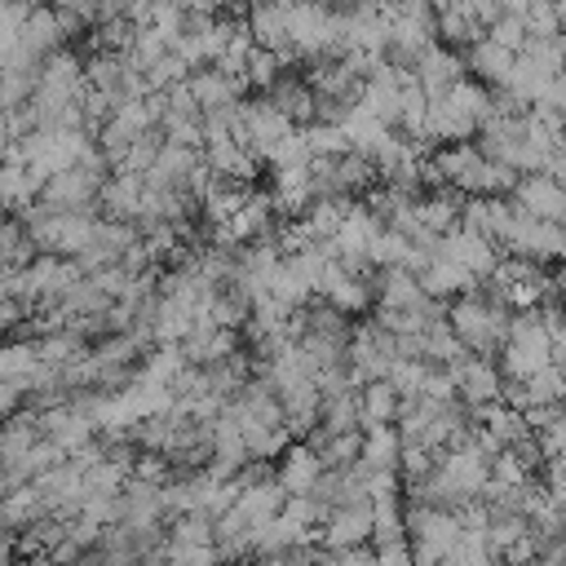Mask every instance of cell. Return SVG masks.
Returning a JSON list of instances; mask_svg holds the SVG:
<instances>
[{
  "label": "cell",
  "instance_id": "ffe728a7",
  "mask_svg": "<svg viewBox=\"0 0 566 566\" xmlns=\"http://www.w3.org/2000/svg\"><path fill=\"white\" fill-rule=\"evenodd\" d=\"M190 327H195V310L186 301H172V296L155 301V314H150V340L155 345H181L190 336Z\"/></svg>",
  "mask_w": 566,
  "mask_h": 566
},
{
  "label": "cell",
  "instance_id": "cb8c5ba5",
  "mask_svg": "<svg viewBox=\"0 0 566 566\" xmlns=\"http://www.w3.org/2000/svg\"><path fill=\"white\" fill-rule=\"evenodd\" d=\"M371 186H376V164L367 155H358V150L336 155V190H340V199L358 203Z\"/></svg>",
  "mask_w": 566,
  "mask_h": 566
},
{
  "label": "cell",
  "instance_id": "e0dca14e",
  "mask_svg": "<svg viewBox=\"0 0 566 566\" xmlns=\"http://www.w3.org/2000/svg\"><path fill=\"white\" fill-rule=\"evenodd\" d=\"M142 203V177L137 172H111L97 190V208L106 212V221H133Z\"/></svg>",
  "mask_w": 566,
  "mask_h": 566
},
{
  "label": "cell",
  "instance_id": "f35d334b",
  "mask_svg": "<svg viewBox=\"0 0 566 566\" xmlns=\"http://www.w3.org/2000/svg\"><path fill=\"white\" fill-rule=\"evenodd\" d=\"M371 553H376V566H411L407 539H398V544H371Z\"/></svg>",
  "mask_w": 566,
  "mask_h": 566
},
{
  "label": "cell",
  "instance_id": "9a60e30c",
  "mask_svg": "<svg viewBox=\"0 0 566 566\" xmlns=\"http://www.w3.org/2000/svg\"><path fill=\"white\" fill-rule=\"evenodd\" d=\"M18 49H22L27 57H35V62H44L53 49H66V44H62V35H57V18H53V9H49V4L27 9L22 31H18Z\"/></svg>",
  "mask_w": 566,
  "mask_h": 566
},
{
  "label": "cell",
  "instance_id": "7c38bea8",
  "mask_svg": "<svg viewBox=\"0 0 566 566\" xmlns=\"http://www.w3.org/2000/svg\"><path fill=\"white\" fill-rule=\"evenodd\" d=\"M513 57H517V53H509V49L491 44L486 35H482V40H473V44L460 53L464 75H473V84H482V88H500V84H504V75H509V66H513Z\"/></svg>",
  "mask_w": 566,
  "mask_h": 566
},
{
  "label": "cell",
  "instance_id": "30bf717a",
  "mask_svg": "<svg viewBox=\"0 0 566 566\" xmlns=\"http://www.w3.org/2000/svg\"><path fill=\"white\" fill-rule=\"evenodd\" d=\"M416 84H420V93L433 102V97H442L451 84H460L464 80V62H460V53L455 49H442V44H433L420 62H416Z\"/></svg>",
  "mask_w": 566,
  "mask_h": 566
},
{
  "label": "cell",
  "instance_id": "44dd1931",
  "mask_svg": "<svg viewBox=\"0 0 566 566\" xmlns=\"http://www.w3.org/2000/svg\"><path fill=\"white\" fill-rule=\"evenodd\" d=\"M35 88H49V93H80L84 88V57L75 49H53L44 62H40V84Z\"/></svg>",
  "mask_w": 566,
  "mask_h": 566
},
{
  "label": "cell",
  "instance_id": "8992f818",
  "mask_svg": "<svg viewBox=\"0 0 566 566\" xmlns=\"http://www.w3.org/2000/svg\"><path fill=\"white\" fill-rule=\"evenodd\" d=\"M97 190H102L97 177H88L80 168H66V172L44 177V186H40L35 199L44 208H53V212H80V208H97Z\"/></svg>",
  "mask_w": 566,
  "mask_h": 566
},
{
  "label": "cell",
  "instance_id": "d6986e66",
  "mask_svg": "<svg viewBox=\"0 0 566 566\" xmlns=\"http://www.w3.org/2000/svg\"><path fill=\"white\" fill-rule=\"evenodd\" d=\"M460 199H464V195H455L451 186L424 190V195L411 203V212H416V221H420L429 234H447L451 226H460Z\"/></svg>",
  "mask_w": 566,
  "mask_h": 566
},
{
  "label": "cell",
  "instance_id": "484cf974",
  "mask_svg": "<svg viewBox=\"0 0 566 566\" xmlns=\"http://www.w3.org/2000/svg\"><path fill=\"white\" fill-rule=\"evenodd\" d=\"M35 517H44V500L35 495V486H31V482L13 486V491L0 500V522L9 526V535H18L22 526H31Z\"/></svg>",
  "mask_w": 566,
  "mask_h": 566
},
{
  "label": "cell",
  "instance_id": "b9f144b4",
  "mask_svg": "<svg viewBox=\"0 0 566 566\" xmlns=\"http://www.w3.org/2000/svg\"><path fill=\"white\" fill-rule=\"evenodd\" d=\"M13 4H22V9H35V0H13Z\"/></svg>",
  "mask_w": 566,
  "mask_h": 566
},
{
  "label": "cell",
  "instance_id": "83f0119b",
  "mask_svg": "<svg viewBox=\"0 0 566 566\" xmlns=\"http://www.w3.org/2000/svg\"><path fill=\"white\" fill-rule=\"evenodd\" d=\"M40 367V354H35V340H0V380H22Z\"/></svg>",
  "mask_w": 566,
  "mask_h": 566
},
{
  "label": "cell",
  "instance_id": "f1b7e54d",
  "mask_svg": "<svg viewBox=\"0 0 566 566\" xmlns=\"http://www.w3.org/2000/svg\"><path fill=\"white\" fill-rule=\"evenodd\" d=\"M256 159H265V164H270V172H279V168H305V164H310V150H305L301 128H292L287 137L270 142V146H265Z\"/></svg>",
  "mask_w": 566,
  "mask_h": 566
},
{
  "label": "cell",
  "instance_id": "9c48e42d",
  "mask_svg": "<svg viewBox=\"0 0 566 566\" xmlns=\"http://www.w3.org/2000/svg\"><path fill=\"white\" fill-rule=\"evenodd\" d=\"M287 4H256L243 13V27L252 35V49H265V53H279L283 62H292V49H287Z\"/></svg>",
  "mask_w": 566,
  "mask_h": 566
},
{
  "label": "cell",
  "instance_id": "d6a6232c",
  "mask_svg": "<svg viewBox=\"0 0 566 566\" xmlns=\"http://www.w3.org/2000/svg\"><path fill=\"white\" fill-rule=\"evenodd\" d=\"M283 57L279 53H265V49H252L248 53V66H243V84H252V88H270L279 75H283Z\"/></svg>",
  "mask_w": 566,
  "mask_h": 566
},
{
  "label": "cell",
  "instance_id": "7bdbcfd3",
  "mask_svg": "<svg viewBox=\"0 0 566 566\" xmlns=\"http://www.w3.org/2000/svg\"><path fill=\"white\" fill-rule=\"evenodd\" d=\"M0 539H9V526H4V522H0Z\"/></svg>",
  "mask_w": 566,
  "mask_h": 566
},
{
  "label": "cell",
  "instance_id": "6da1fadb",
  "mask_svg": "<svg viewBox=\"0 0 566 566\" xmlns=\"http://www.w3.org/2000/svg\"><path fill=\"white\" fill-rule=\"evenodd\" d=\"M495 248H500V256H513V261L553 265V261L566 252V234H562V226H553V221H535V217L513 212Z\"/></svg>",
  "mask_w": 566,
  "mask_h": 566
},
{
  "label": "cell",
  "instance_id": "60d3db41",
  "mask_svg": "<svg viewBox=\"0 0 566 566\" xmlns=\"http://www.w3.org/2000/svg\"><path fill=\"white\" fill-rule=\"evenodd\" d=\"M9 142H13V137H9V119H4V111H0V155H4Z\"/></svg>",
  "mask_w": 566,
  "mask_h": 566
},
{
  "label": "cell",
  "instance_id": "1f68e13d",
  "mask_svg": "<svg viewBox=\"0 0 566 566\" xmlns=\"http://www.w3.org/2000/svg\"><path fill=\"white\" fill-rule=\"evenodd\" d=\"M186 75H190V66H186L177 53H164L155 66H146V71H142V84H146V93H164V88L181 84Z\"/></svg>",
  "mask_w": 566,
  "mask_h": 566
},
{
  "label": "cell",
  "instance_id": "4316f807",
  "mask_svg": "<svg viewBox=\"0 0 566 566\" xmlns=\"http://www.w3.org/2000/svg\"><path fill=\"white\" fill-rule=\"evenodd\" d=\"M354 429H358V398H354V389L323 398V407H318V433L332 438V433H354Z\"/></svg>",
  "mask_w": 566,
  "mask_h": 566
},
{
  "label": "cell",
  "instance_id": "7a4b0ae2",
  "mask_svg": "<svg viewBox=\"0 0 566 566\" xmlns=\"http://www.w3.org/2000/svg\"><path fill=\"white\" fill-rule=\"evenodd\" d=\"M455 385V398L464 407H486V402H500V389H504V376L495 367V358H482V354H464L460 363L442 367Z\"/></svg>",
  "mask_w": 566,
  "mask_h": 566
},
{
  "label": "cell",
  "instance_id": "d590c367",
  "mask_svg": "<svg viewBox=\"0 0 566 566\" xmlns=\"http://www.w3.org/2000/svg\"><path fill=\"white\" fill-rule=\"evenodd\" d=\"M486 40L500 44V49H509V53H522V44H526V27H522V18L500 13V18L486 27Z\"/></svg>",
  "mask_w": 566,
  "mask_h": 566
},
{
  "label": "cell",
  "instance_id": "f546056e",
  "mask_svg": "<svg viewBox=\"0 0 566 566\" xmlns=\"http://www.w3.org/2000/svg\"><path fill=\"white\" fill-rule=\"evenodd\" d=\"M442 97H447L451 106H460L464 115H473L478 124H482V119H491V88H482V84H473L469 75H464L460 84H451V88H447Z\"/></svg>",
  "mask_w": 566,
  "mask_h": 566
},
{
  "label": "cell",
  "instance_id": "74e56055",
  "mask_svg": "<svg viewBox=\"0 0 566 566\" xmlns=\"http://www.w3.org/2000/svg\"><path fill=\"white\" fill-rule=\"evenodd\" d=\"M332 566H376V553H371V544L336 548V553H332Z\"/></svg>",
  "mask_w": 566,
  "mask_h": 566
},
{
  "label": "cell",
  "instance_id": "8d00e7d4",
  "mask_svg": "<svg viewBox=\"0 0 566 566\" xmlns=\"http://www.w3.org/2000/svg\"><path fill=\"white\" fill-rule=\"evenodd\" d=\"M84 279H88V283H93V287H97V292H102L106 301H115V296L124 292V283H128L133 274H124L119 265H106V270H97V274H84Z\"/></svg>",
  "mask_w": 566,
  "mask_h": 566
},
{
  "label": "cell",
  "instance_id": "8fae6325",
  "mask_svg": "<svg viewBox=\"0 0 566 566\" xmlns=\"http://www.w3.org/2000/svg\"><path fill=\"white\" fill-rule=\"evenodd\" d=\"M509 217H513L509 199H495V195H469V199H460V226L473 230V234H482L486 243H500Z\"/></svg>",
  "mask_w": 566,
  "mask_h": 566
},
{
  "label": "cell",
  "instance_id": "5bb4252c",
  "mask_svg": "<svg viewBox=\"0 0 566 566\" xmlns=\"http://www.w3.org/2000/svg\"><path fill=\"white\" fill-rule=\"evenodd\" d=\"M265 97L283 111V119L292 124V128H310L314 124V93H310V84L301 80V75H279L270 88H265Z\"/></svg>",
  "mask_w": 566,
  "mask_h": 566
},
{
  "label": "cell",
  "instance_id": "2e32d148",
  "mask_svg": "<svg viewBox=\"0 0 566 566\" xmlns=\"http://www.w3.org/2000/svg\"><path fill=\"white\" fill-rule=\"evenodd\" d=\"M186 88H190V97H195V106H199V111L230 106V102H239V97L248 93V84H243V80H226V75H221V71H212V66L190 71V75H186Z\"/></svg>",
  "mask_w": 566,
  "mask_h": 566
},
{
  "label": "cell",
  "instance_id": "e575fe53",
  "mask_svg": "<svg viewBox=\"0 0 566 566\" xmlns=\"http://www.w3.org/2000/svg\"><path fill=\"white\" fill-rule=\"evenodd\" d=\"M159 146H164V137H159V128H150V133H142V137H133V146H128V155H124V168L119 172H146L150 164H155V155H159Z\"/></svg>",
  "mask_w": 566,
  "mask_h": 566
},
{
  "label": "cell",
  "instance_id": "277c9868",
  "mask_svg": "<svg viewBox=\"0 0 566 566\" xmlns=\"http://www.w3.org/2000/svg\"><path fill=\"white\" fill-rule=\"evenodd\" d=\"M438 256L455 261V265H460L464 274H473V279H486V274H495V265H500V248L486 243L482 234L464 230V226H451L447 234H438Z\"/></svg>",
  "mask_w": 566,
  "mask_h": 566
},
{
  "label": "cell",
  "instance_id": "603a6c76",
  "mask_svg": "<svg viewBox=\"0 0 566 566\" xmlns=\"http://www.w3.org/2000/svg\"><path fill=\"white\" fill-rule=\"evenodd\" d=\"M248 526H261V522H270L279 509H283V486L274 482V478H265V482H252V486H243L239 495H234V504H230Z\"/></svg>",
  "mask_w": 566,
  "mask_h": 566
},
{
  "label": "cell",
  "instance_id": "836d02e7",
  "mask_svg": "<svg viewBox=\"0 0 566 566\" xmlns=\"http://www.w3.org/2000/svg\"><path fill=\"white\" fill-rule=\"evenodd\" d=\"M301 137H305L310 155H345L349 150V142L336 124H310V128H301Z\"/></svg>",
  "mask_w": 566,
  "mask_h": 566
},
{
  "label": "cell",
  "instance_id": "d4e9b609",
  "mask_svg": "<svg viewBox=\"0 0 566 566\" xmlns=\"http://www.w3.org/2000/svg\"><path fill=\"white\" fill-rule=\"evenodd\" d=\"M398 429L394 424H376V429H363V442H358V460L367 469H398Z\"/></svg>",
  "mask_w": 566,
  "mask_h": 566
},
{
  "label": "cell",
  "instance_id": "ab89813d",
  "mask_svg": "<svg viewBox=\"0 0 566 566\" xmlns=\"http://www.w3.org/2000/svg\"><path fill=\"white\" fill-rule=\"evenodd\" d=\"M172 4H177L181 13H217L212 0H172Z\"/></svg>",
  "mask_w": 566,
  "mask_h": 566
},
{
  "label": "cell",
  "instance_id": "ba28073f",
  "mask_svg": "<svg viewBox=\"0 0 566 566\" xmlns=\"http://www.w3.org/2000/svg\"><path fill=\"white\" fill-rule=\"evenodd\" d=\"M500 402H504V407H513V411L562 402V367L553 363V367L535 371L531 380H504V389H500Z\"/></svg>",
  "mask_w": 566,
  "mask_h": 566
},
{
  "label": "cell",
  "instance_id": "4dcf8cb0",
  "mask_svg": "<svg viewBox=\"0 0 566 566\" xmlns=\"http://www.w3.org/2000/svg\"><path fill=\"white\" fill-rule=\"evenodd\" d=\"M164 53H168V49H164V40H159L150 27H137V31H133V40H128V49H124V62L142 75V71H146V66H155Z\"/></svg>",
  "mask_w": 566,
  "mask_h": 566
},
{
  "label": "cell",
  "instance_id": "4fadbf2b",
  "mask_svg": "<svg viewBox=\"0 0 566 566\" xmlns=\"http://www.w3.org/2000/svg\"><path fill=\"white\" fill-rule=\"evenodd\" d=\"M416 283H420V292H424L429 301H455V296H464V292L478 287L473 274H464L455 261H447V256H438V252H433V261L416 274Z\"/></svg>",
  "mask_w": 566,
  "mask_h": 566
},
{
  "label": "cell",
  "instance_id": "7402d4cb",
  "mask_svg": "<svg viewBox=\"0 0 566 566\" xmlns=\"http://www.w3.org/2000/svg\"><path fill=\"white\" fill-rule=\"evenodd\" d=\"M186 371V358H181V345H155L142 354V363L133 367V380L137 385H155V389H172V380Z\"/></svg>",
  "mask_w": 566,
  "mask_h": 566
},
{
  "label": "cell",
  "instance_id": "3957f363",
  "mask_svg": "<svg viewBox=\"0 0 566 566\" xmlns=\"http://www.w3.org/2000/svg\"><path fill=\"white\" fill-rule=\"evenodd\" d=\"M509 208L522 212V217H535V221H553L562 226L566 217V195H562V181L553 177H539V172H526L513 181L509 190Z\"/></svg>",
  "mask_w": 566,
  "mask_h": 566
},
{
  "label": "cell",
  "instance_id": "5b68a950",
  "mask_svg": "<svg viewBox=\"0 0 566 566\" xmlns=\"http://www.w3.org/2000/svg\"><path fill=\"white\" fill-rule=\"evenodd\" d=\"M367 539H371V500L327 509V517L318 526V548L336 553V548H354V544H367Z\"/></svg>",
  "mask_w": 566,
  "mask_h": 566
},
{
  "label": "cell",
  "instance_id": "ac0fdd59",
  "mask_svg": "<svg viewBox=\"0 0 566 566\" xmlns=\"http://www.w3.org/2000/svg\"><path fill=\"white\" fill-rule=\"evenodd\" d=\"M354 398H358V433L398 420V394H394L389 380H363L354 389Z\"/></svg>",
  "mask_w": 566,
  "mask_h": 566
},
{
  "label": "cell",
  "instance_id": "52a82bcc",
  "mask_svg": "<svg viewBox=\"0 0 566 566\" xmlns=\"http://www.w3.org/2000/svg\"><path fill=\"white\" fill-rule=\"evenodd\" d=\"M318 473H323V464H318L314 447H305L296 438L274 455V482L283 486V495H305L318 482Z\"/></svg>",
  "mask_w": 566,
  "mask_h": 566
}]
</instances>
